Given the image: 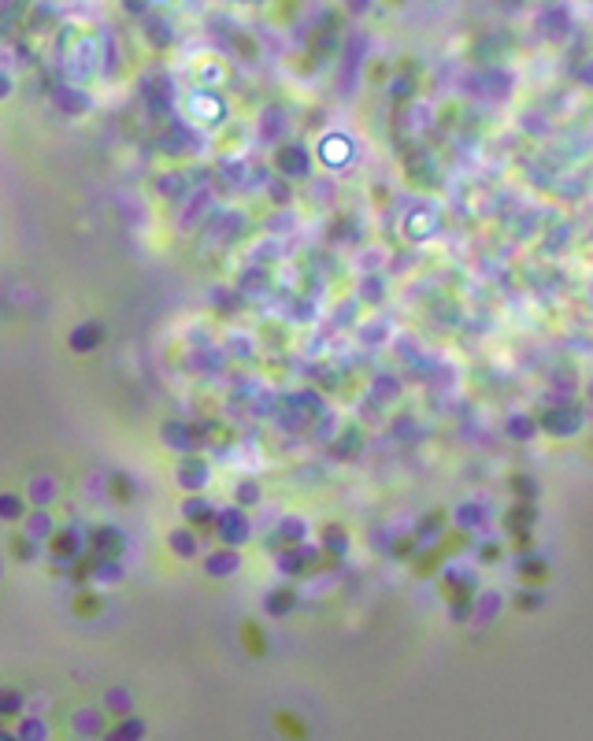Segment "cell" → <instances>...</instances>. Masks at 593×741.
<instances>
[{
    "label": "cell",
    "mask_w": 593,
    "mask_h": 741,
    "mask_svg": "<svg viewBox=\"0 0 593 741\" xmlns=\"http://www.w3.org/2000/svg\"><path fill=\"white\" fill-rule=\"evenodd\" d=\"M19 741H45L48 737V730H45V723L41 719H22V726H19V734H15Z\"/></svg>",
    "instance_id": "obj_1"
},
{
    "label": "cell",
    "mask_w": 593,
    "mask_h": 741,
    "mask_svg": "<svg viewBox=\"0 0 593 741\" xmlns=\"http://www.w3.org/2000/svg\"><path fill=\"white\" fill-rule=\"evenodd\" d=\"M48 530H53V519H48L45 512H34L27 519V534L30 538H48Z\"/></svg>",
    "instance_id": "obj_2"
},
{
    "label": "cell",
    "mask_w": 593,
    "mask_h": 741,
    "mask_svg": "<svg viewBox=\"0 0 593 741\" xmlns=\"http://www.w3.org/2000/svg\"><path fill=\"white\" fill-rule=\"evenodd\" d=\"M74 730H79V734H97L100 730V716H97V712H89V708L79 712V716H74Z\"/></svg>",
    "instance_id": "obj_3"
},
{
    "label": "cell",
    "mask_w": 593,
    "mask_h": 741,
    "mask_svg": "<svg viewBox=\"0 0 593 741\" xmlns=\"http://www.w3.org/2000/svg\"><path fill=\"white\" fill-rule=\"evenodd\" d=\"M108 708H119L115 716H126V712H130V693L126 690H108Z\"/></svg>",
    "instance_id": "obj_4"
},
{
    "label": "cell",
    "mask_w": 593,
    "mask_h": 741,
    "mask_svg": "<svg viewBox=\"0 0 593 741\" xmlns=\"http://www.w3.org/2000/svg\"><path fill=\"white\" fill-rule=\"evenodd\" d=\"M19 515H22V501L19 497H11V493L0 497V519H19Z\"/></svg>",
    "instance_id": "obj_5"
},
{
    "label": "cell",
    "mask_w": 593,
    "mask_h": 741,
    "mask_svg": "<svg viewBox=\"0 0 593 741\" xmlns=\"http://www.w3.org/2000/svg\"><path fill=\"white\" fill-rule=\"evenodd\" d=\"M134 737H141V723H123L119 730L108 734V741H134Z\"/></svg>",
    "instance_id": "obj_6"
},
{
    "label": "cell",
    "mask_w": 593,
    "mask_h": 741,
    "mask_svg": "<svg viewBox=\"0 0 593 741\" xmlns=\"http://www.w3.org/2000/svg\"><path fill=\"white\" fill-rule=\"evenodd\" d=\"M48 493H53V482H48V478H34V486H30V497H34L37 504H45V501H48Z\"/></svg>",
    "instance_id": "obj_7"
},
{
    "label": "cell",
    "mask_w": 593,
    "mask_h": 741,
    "mask_svg": "<svg viewBox=\"0 0 593 741\" xmlns=\"http://www.w3.org/2000/svg\"><path fill=\"white\" fill-rule=\"evenodd\" d=\"M4 712H19V693H0V716Z\"/></svg>",
    "instance_id": "obj_8"
},
{
    "label": "cell",
    "mask_w": 593,
    "mask_h": 741,
    "mask_svg": "<svg viewBox=\"0 0 593 741\" xmlns=\"http://www.w3.org/2000/svg\"><path fill=\"white\" fill-rule=\"evenodd\" d=\"M97 337H100V330H89V334L82 330V334H74V348H86V345H93Z\"/></svg>",
    "instance_id": "obj_9"
},
{
    "label": "cell",
    "mask_w": 593,
    "mask_h": 741,
    "mask_svg": "<svg viewBox=\"0 0 593 741\" xmlns=\"http://www.w3.org/2000/svg\"><path fill=\"white\" fill-rule=\"evenodd\" d=\"M4 93H8V78L0 74V97H4Z\"/></svg>",
    "instance_id": "obj_10"
},
{
    "label": "cell",
    "mask_w": 593,
    "mask_h": 741,
    "mask_svg": "<svg viewBox=\"0 0 593 741\" xmlns=\"http://www.w3.org/2000/svg\"><path fill=\"white\" fill-rule=\"evenodd\" d=\"M0 741H19V737H11V734H0Z\"/></svg>",
    "instance_id": "obj_11"
}]
</instances>
